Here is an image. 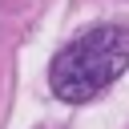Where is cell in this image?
<instances>
[{
    "mask_svg": "<svg viewBox=\"0 0 129 129\" xmlns=\"http://www.w3.org/2000/svg\"><path fill=\"white\" fill-rule=\"evenodd\" d=\"M129 69V28L121 24H97L69 40L52 64H48V85L60 101L85 105L97 93H105L121 73Z\"/></svg>",
    "mask_w": 129,
    "mask_h": 129,
    "instance_id": "6da1fadb",
    "label": "cell"
}]
</instances>
